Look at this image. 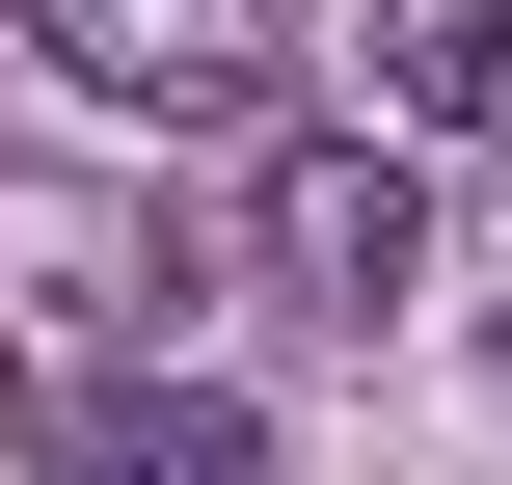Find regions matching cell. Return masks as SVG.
I'll list each match as a JSON object with an SVG mask.
<instances>
[{
  "mask_svg": "<svg viewBox=\"0 0 512 485\" xmlns=\"http://www.w3.org/2000/svg\"><path fill=\"white\" fill-rule=\"evenodd\" d=\"M243 270L378 351V324L432 297V162H405V135H270V162H243Z\"/></svg>",
  "mask_w": 512,
  "mask_h": 485,
  "instance_id": "obj_1",
  "label": "cell"
},
{
  "mask_svg": "<svg viewBox=\"0 0 512 485\" xmlns=\"http://www.w3.org/2000/svg\"><path fill=\"white\" fill-rule=\"evenodd\" d=\"M27 54L81 108H135V135H243L297 81V0H27Z\"/></svg>",
  "mask_w": 512,
  "mask_h": 485,
  "instance_id": "obj_2",
  "label": "cell"
},
{
  "mask_svg": "<svg viewBox=\"0 0 512 485\" xmlns=\"http://www.w3.org/2000/svg\"><path fill=\"white\" fill-rule=\"evenodd\" d=\"M0 270H27V351H54V378H135V324L189 297L108 189H0Z\"/></svg>",
  "mask_w": 512,
  "mask_h": 485,
  "instance_id": "obj_3",
  "label": "cell"
},
{
  "mask_svg": "<svg viewBox=\"0 0 512 485\" xmlns=\"http://www.w3.org/2000/svg\"><path fill=\"white\" fill-rule=\"evenodd\" d=\"M54 485H270V432H243L216 378H81V432H54Z\"/></svg>",
  "mask_w": 512,
  "mask_h": 485,
  "instance_id": "obj_4",
  "label": "cell"
},
{
  "mask_svg": "<svg viewBox=\"0 0 512 485\" xmlns=\"http://www.w3.org/2000/svg\"><path fill=\"white\" fill-rule=\"evenodd\" d=\"M405 135H512V0H378V54H351Z\"/></svg>",
  "mask_w": 512,
  "mask_h": 485,
  "instance_id": "obj_5",
  "label": "cell"
}]
</instances>
